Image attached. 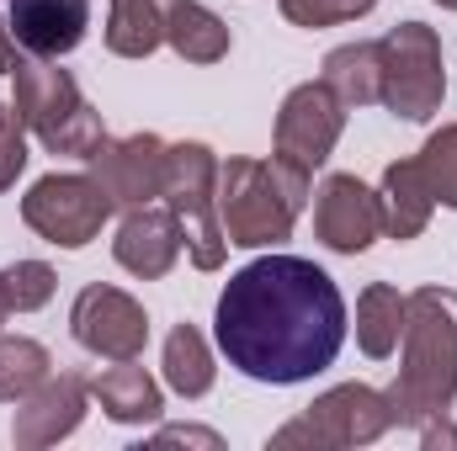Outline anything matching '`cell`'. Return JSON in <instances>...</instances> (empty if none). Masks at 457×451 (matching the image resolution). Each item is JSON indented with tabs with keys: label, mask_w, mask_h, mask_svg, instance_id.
Masks as SVG:
<instances>
[{
	"label": "cell",
	"mask_w": 457,
	"mask_h": 451,
	"mask_svg": "<svg viewBox=\"0 0 457 451\" xmlns=\"http://www.w3.org/2000/svg\"><path fill=\"white\" fill-rule=\"evenodd\" d=\"M399 340H404V292L388 287V282L361 287V298H356V345L372 361H383V356L399 350Z\"/></svg>",
	"instance_id": "ffe728a7"
},
{
	"label": "cell",
	"mask_w": 457,
	"mask_h": 451,
	"mask_svg": "<svg viewBox=\"0 0 457 451\" xmlns=\"http://www.w3.org/2000/svg\"><path fill=\"white\" fill-rule=\"evenodd\" d=\"M181 250H187V234L176 224V213L170 208H154V202L128 208L122 224H117V239H112L117 266L133 271L138 282H160L181 260Z\"/></svg>",
	"instance_id": "5bb4252c"
},
{
	"label": "cell",
	"mask_w": 457,
	"mask_h": 451,
	"mask_svg": "<svg viewBox=\"0 0 457 451\" xmlns=\"http://www.w3.org/2000/svg\"><path fill=\"white\" fill-rule=\"evenodd\" d=\"M70 335L80 340V350L91 356H107V361H138L144 345H149V319H144V303L128 298L122 287H80L75 308H70Z\"/></svg>",
	"instance_id": "30bf717a"
},
{
	"label": "cell",
	"mask_w": 457,
	"mask_h": 451,
	"mask_svg": "<svg viewBox=\"0 0 457 451\" xmlns=\"http://www.w3.org/2000/svg\"><path fill=\"white\" fill-rule=\"evenodd\" d=\"M91 176L102 181V192L112 197V208H144L160 197L165 181V138L160 133H128V138H107L91 154Z\"/></svg>",
	"instance_id": "7c38bea8"
},
{
	"label": "cell",
	"mask_w": 457,
	"mask_h": 451,
	"mask_svg": "<svg viewBox=\"0 0 457 451\" xmlns=\"http://www.w3.org/2000/svg\"><path fill=\"white\" fill-rule=\"evenodd\" d=\"M277 5L293 27H341V21L367 16L378 0H277Z\"/></svg>",
	"instance_id": "484cf974"
},
{
	"label": "cell",
	"mask_w": 457,
	"mask_h": 451,
	"mask_svg": "<svg viewBox=\"0 0 457 451\" xmlns=\"http://www.w3.org/2000/svg\"><path fill=\"white\" fill-rule=\"evenodd\" d=\"M154 447H208V451H219L224 441H219V430H197V425H165V430L154 436Z\"/></svg>",
	"instance_id": "83f0119b"
},
{
	"label": "cell",
	"mask_w": 457,
	"mask_h": 451,
	"mask_svg": "<svg viewBox=\"0 0 457 451\" xmlns=\"http://www.w3.org/2000/svg\"><path fill=\"white\" fill-rule=\"evenodd\" d=\"M21 64V48H16V37H11V27H5V16H0V70L11 75Z\"/></svg>",
	"instance_id": "f546056e"
},
{
	"label": "cell",
	"mask_w": 457,
	"mask_h": 451,
	"mask_svg": "<svg viewBox=\"0 0 457 451\" xmlns=\"http://www.w3.org/2000/svg\"><path fill=\"white\" fill-rule=\"evenodd\" d=\"M457 398V292L420 287L404 298V361L388 388L394 425H426Z\"/></svg>",
	"instance_id": "7a4b0ae2"
},
{
	"label": "cell",
	"mask_w": 457,
	"mask_h": 451,
	"mask_svg": "<svg viewBox=\"0 0 457 451\" xmlns=\"http://www.w3.org/2000/svg\"><path fill=\"white\" fill-rule=\"evenodd\" d=\"M160 27L187 64H219L228 53V27L197 0H160Z\"/></svg>",
	"instance_id": "ac0fdd59"
},
{
	"label": "cell",
	"mask_w": 457,
	"mask_h": 451,
	"mask_svg": "<svg viewBox=\"0 0 457 451\" xmlns=\"http://www.w3.org/2000/svg\"><path fill=\"white\" fill-rule=\"evenodd\" d=\"M11 86H16V112L27 122V133H37V144L48 154H75V160H91L102 144H107V122L102 112L80 96L75 75L59 70V59H32L21 53V64L11 70Z\"/></svg>",
	"instance_id": "277c9868"
},
{
	"label": "cell",
	"mask_w": 457,
	"mask_h": 451,
	"mask_svg": "<svg viewBox=\"0 0 457 451\" xmlns=\"http://www.w3.org/2000/svg\"><path fill=\"white\" fill-rule=\"evenodd\" d=\"M160 43V0H107V48L117 59H149Z\"/></svg>",
	"instance_id": "44dd1931"
},
{
	"label": "cell",
	"mask_w": 457,
	"mask_h": 451,
	"mask_svg": "<svg viewBox=\"0 0 457 451\" xmlns=\"http://www.w3.org/2000/svg\"><path fill=\"white\" fill-rule=\"evenodd\" d=\"M303 202H309V176H298L277 160L219 165V224H224V239L239 250L282 244L298 224Z\"/></svg>",
	"instance_id": "3957f363"
},
{
	"label": "cell",
	"mask_w": 457,
	"mask_h": 451,
	"mask_svg": "<svg viewBox=\"0 0 457 451\" xmlns=\"http://www.w3.org/2000/svg\"><path fill=\"white\" fill-rule=\"evenodd\" d=\"M415 160H420V170H426V181L436 192V208H453L457 213V122L436 127Z\"/></svg>",
	"instance_id": "cb8c5ba5"
},
{
	"label": "cell",
	"mask_w": 457,
	"mask_h": 451,
	"mask_svg": "<svg viewBox=\"0 0 457 451\" xmlns=\"http://www.w3.org/2000/svg\"><path fill=\"white\" fill-rule=\"evenodd\" d=\"M112 197L102 192L96 176H43L32 181V192L21 197V218L37 239L48 244H64V250H80L91 244L107 218H112Z\"/></svg>",
	"instance_id": "ba28073f"
},
{
	"label": "cell",
	"mask_w": 457,
	"mask_h": 451,
	"mask_svg": "<svg viewBox=\"0 0 457 451\" xmlns=\"http://www.w3.org/2000/svg\"><path fill=\"white\" fill-rule=\"evenodd\" d=\"M0 282H5L11 314H37V308L54 298V287H59V276H54L48 260H11V266L0 271Z\"/></svg>",
	"instance_id": "d4e9b609"
},
{
	"label": "cell",
	"mask_w": 457,
	"mask_h": 451,
	"mask_svg": "<svg viewBox=\"0 0 457 451\" xmlns=\"http://www.w3.org/2000/svg\"><path fill=\"white\" fill-rule=\"evenodd\" d=\"M160 202L176 213V224L187 234V255L197 271H219L228 255L224 224H219V160L208 144L181 138L165 144V181H160Z\"/></svg>",
	"instance_id": "5b68a950"
},
{
	"label": "cell",
	"mask_w": 457,
	"mask_h": 451,
	"mask_svg": "<svg viewBox=\"0 0 457 451\" xmlns=\"http://www.w3.org/2000/svg\"><path fill=\"white\" fill-rule=\"evenodd\" d=\"M165 382L181 398H203L213 388V350H208L197 324H176L165 335Z\"/></svg>",
	"instance_id": "7402d4cb"
},
{
	"label": "cell",
	"mask_w": 457,
	"mask_h": 451,
	"mask_svg": "<svg viewBox=\"0 0 457 451\" xmlns=\"http://www.w3.org/2000/svg\"><path fill=\"white\" fill-rule=\"evenodd\" d=\"M21 170H27V122L16 102H5L0 107V192H11Z\"/></svg>",
	"instance_id": "4316f807"
},
{
	"label": "cell",
	"mask_w": 457,
	"mask_h": 451,
	"mask_svg": "<svg viewBox=\"0 0 457 451\" xmlns=\"http://www.w3.org/2000/svg\"><path fill=\"white\" fill-rule=\"evenodd\" d=\"M213 335L250 382L293 388L320 377L345 345V298L336 276L303 255H261L219 292Z\"/></svg>",
	"instance_id": "6da1fadb"
},
{
	"label": "cell",
	"mask_w": 457,
	"mask_h": 451,
	"mask_svg": "<svg viewBox=\"0 0 457 451\" xmlns=\"http://www.w3.org/2000/svg\"><path fill=\"white\" fill-rule=\"evenodd\" d=\"M436 5H442V11H457V0H436Z\"/></svg>",
	"instance_id": "1f68e13d"
},
{
	"label": "cell",
	"mask_w": 457,
	"mask_h": 451,
	"mask_svg": "<svg viewBox=\"0 0 457 451\" xmlns=\"http://www.w3.org/2000/svg\"><path fill=\"white\" fill-rule=\"evenodd\" d=\"M11 319V303H5V282H0V324Z\"/></svg>",
	"instance_id": "4dcf8cb0"
},
{
	"label": "cell",
	"mask_w": 457,
	"mask_h": 451,
	"mask_svg": "<svg viewBox=\"0 0 457 451\" xmlns=\"http://www.w3.org/2000/svg\"><path fill=\"white\" fill-rule=\"evenodd\" d=\"M86 404H91V377H80V372H59V377H54V372H48V377L21 398V409H16V420H11V441L21 451L59 447L64 436L80 430Z\"/></svg>",
	"instance_id": "8fae6325"
},
{
	"label": "cell",
	"mask_w": 457,
	"mask_h": 451,
	"mask_svg": "<svg viewBox=\"0 0 457 451\" xmlns=\"http://www.w3.org/2000/svg\"><path fill=\"white\" fill-rule=\"evenodd\" d=\"M48 372H54V356L37 340L0 335V404H21Z\"/></svg>",
	"instance_id": "603a6c76"
},
{
	"label": "cell",
	"mask_w": 457,
	"mask_h": 451,
	"mask_svg": "<svg viewBox=\"0 0 457 451\" xmlns=\"http://www.w3.org/2000/svg\"><path fill=\"white\" fill-rule=\"evenodd\" d=\"M378 208H383V234L388 239H420L431 213H436V192L420 170V160H394L383 170V186H378Z\"/></svg>",
	"instance_id": "2e32d148"
},
{
	"label": "cell",
	"mask_w": 457,
	"mask_h": 451,
	"mask_svg": "<svg viewBox=\"0 0 457 451\" xmlns=\"http://www.w3.org/2000/svg\"><path fill=\"white\" fill-rule=\"evenodd\" d=\"M314 234L325 250L336 255H361L378 234H383V208H378V192L361 186L356 176H325V186L314 192Z\"/></svg>",
	"instance_id": "4fadbf2b"
},
{
	"label": "cell",
	"mask_w": 457,
	"mask_h": 451,
	"mask_svg": "<svg viewBox=\"0 0 457 451\" xmlns=\"http://www.w3.org/2000/svg\"><path fill=\"white\" fill-rule=\"evenodd\" d=\"M5 27L21 53L32 59H64L80 48L91 27V0H11Z\"/></svg>",
	"instance_id": "9a60e30c"
},
{
	"label": "cell",
	"mask_w": 457,
	"mask_h": 451,
	"mask_svg": "<svg viewBox=\"0 0 457 451\" xmlns=\"http://www.w3.org/2000/svg\"><path fill=\"white\" fill-rule=\"evenodd\" d=\"M91 398L102 404V414L117 420V425H149V420H160V409H165L160 382H154L144 366H133V361H117L107 372H96V377H91Z\"/></svg>",
	"instance_id": "e0dca14e"
},
{
	"label": "cell",
	"mask_w": 457,
	"mask_h": 451,
	"mask_svg": "<svg viewBox=\"0 0 457 451\" xmlns=\"http://www.w3.org/2000/svg\"><path fill=\"white\" fill-rule=\"evenodd\" d=\"M383 59V107L404 122H426L447 102V70H442V37L426 21H399L378 37Z\"/></svg>",
	"instance_id": "8992f818"
},
{
	"label": "cell",
	"mask_w": 457,
	"mask_h": 451,
	"mask_svg": "<svg viewBox=\"0 0 457 451\" xmlns=\"http://www.w3.org/2000/svg\"><path fill=\"white\" fill-rule=\"evenodd\" d=\"M325 86L341 107H372L383 102V59L378 43H341L325 53Z\"/></svg>",
	"instance_id": "d6986e66"
},
{
	"label": "cell",
	"mask_w": 457,
	"mask_h": 451,
	"mask_svg": "<svg viewBox=\"0 0 457 451\" xmlns=\"http://www.w3.org/2000/svg\"><path fill=\"white\" fill-rule=\"evenodd\" d=\"M388 425H394L388 393H378V388H367V382H341V388L320 393L298 420H287V425L271 436V447H309V451L372 447Z\"/></svg>",
	"instance_id": "52a82bcc"
},
{
	"label": "cell",
	"mask_w": 457,
	"mask_h": 451,
	"mask_svg": "<svg viewBox=\"0 0 457 451\" xmlns=\"http://www.w3.org/2000/svg\"><path fill=\"white\" fill-rule=\"evenodd\" d=\"M345 127V107L336 102V91L325 80H309V86H293L282 112H277V133H271V160L309 176L336 154Z\"/></svg>",
	"instance_id": "9c48e42d"
},
{
	"label": "cell",
	"mask_w": 457,
	"mask_h": 451,
	"mask_svg": "<svg viewBox=\"0 0 457 451\" xmlns=\"http://www.w3.org/2000/svg\"><path fill=\"white\" fill-rule=\"evenodd\" d=\"M420 441L426 447H457V425H447V414H436V420L420 425Z\"/></svg>",
	"instance_id": "f1b7e54d"
}]
</instances>
